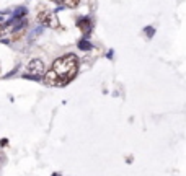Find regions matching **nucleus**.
<instances>
[{"label": "nucleus", "mask_w": 186, "mask_h": 176, "mask_svg": "<svg viewBox=\"0 0 186 176\" xmlns=\"http://www.w3.org/2000/svg\"><path fill=\"white\" fill-rule=\"evenodd\" d=\"M78 70V59L75 54H65L54 60L49 72H46L44 82L47 87H65L75 78Z\"/></svg>", "instance_id": "f257e3e1"}, {"label": "nucleus", "mask_w": 186, "mask_h": 176, "mask_svg": "<svg viewBox=\"0 0 186 176\" xmlns=\"http://www.w3.org/2000/svg\"><path fill=\"white\" fill-rule=\"evenodd\" d=\"M46 75V65L41 59H33L28 64V70L23 75V78H29V80H41V75Z\"/></svg>", "instance_id": "f03ea898"}, {"label": "nucleus", "mask_w": 186, "mask_h": 176, "mask_svg": "<svg viewBox=\"0 0 186 176\" xmlns=\"http://www.w3.org/2000/svg\"><path fill=\"white\" fill-rule=\"evenodd\" d=\"M38 21L41 23V26H49V28H57L59 26L56 16H52L51 11H41L38 15Z\"/></svg>", "instance_id": "7ed1b4c3"}, {"label": "nucleus", "mask_w": 186, "mask_h": 176, "mask_svg": "<svg viewBox=\"0 0 186 176\" xmlns=\"http://www.w3.org/2000/svg\"><path fill=\"white\" fill-rule=\"evenodd\" d=\"M77 26L83 31V39H85V41H88V36H90L91 28H93V21H91L88 16L78 18V20H77Z\"/></svg>", "instance_id": "20e7f679"}, {"label": "nucleus", "mask_w": 186, "mask_h": 176, "mask_svg": "<svg viewBox=\"0 0 186 176\" xmlns=\"http://www.w3.org/2000/svg\"><path fill=\"white\" fill-rule=\"evenodd\" d=\"M28 13V8H25V7H18L17 10L13 11V16H11V20L13 21H18V20H23V16Z\"/></svg>", "instance_id": "39448f33"}, {"label": "nucleus", "mask_w": 186, "mask_h": 176, "mask_svg": "<svg viewBox=\"0 0 186 176\" xmlns=\"http://www.w3.org/2000/svg\"><path fill=\"white\" fill-rule=\"evenodd\" d=\"M91 47H93V44H91L90 41H85V39H80V41H78V49L80 51H90Z\"/></svg>", "instance_id": "423d86ee"}, {"label": "nucleus", "mask_w": 186, "mask_h": 176, "mask_svg": "<svg viewBox=\"0 0 186 176\" xmlns=\"http://www.w3.org/2000/svg\"><path fill=\"white\" fill-rule=\"evenodd\" d=\"M26 25H28V21H26L25 20V18H23V20H18L17 21V23H15V25H13V28H11V31H20V29L21 28H23V26H26Z\"/></svg>", "instance_id": "0eeeda50"}, {"label": "nucleus", "mask_w": 186, "mask_h": 176, "mask_svg": "<svg viewBox=\"0 0 186 176\" xmlns=\"http://www.w3.org/2000/svg\"><path fill=\"white\" fill-rule=\"evenodd\" d=\"M144 33L147 34V38H152V36L155 34V28H152V26H145V28H144Z\"/></svg>", "instance_id": "6e6552de"}, {"label": "nucleus", "mask_w": 186, "mask_h": 176, "mask_svg": "<svg viewBox=\"0 0 186 176\" xmlns=\"http://www.w3.org/2000/svg\"><path fill=\"white\" fill-rule=\"evenodd\" d=\"M41 31H42V26H38V28H36L34 31L31 33V36H29V39H34V38H36V36H38V34H39V33H41Z\"/></svg>", "instance_id": "1a4fd4ad"}, {"label": "nucleus", "mask_w": 186, "mask_h": 176, "mask_svg": "<svg viewBox=\"0 0 186 176\" xmlns=\"http://www.w3.org/2000/svg\"><path fill=\"white\" fill-rule=\"evenodd\" d=\"M67 7H70V8H75V7H78V2H67Z\"/></svg>", "instance_id": "9d476101"}, {"label": "nucleus", "mask_w": 186, "mask_h": 176, "mask_svg": "<svg viewBox=\"0 0 186 176\" xmlns=\"http://www.w3.org/2000/svg\"><path fill=\"white\" fill-rule=\"evenodd\" d=\"M7 16H8V11H4V13H0V21L7 20Z\"/></svg>", "instance_id": "9b49d317"}, {"label": "nucleus", "mask_w": 186, "mask_h": 176, "mask_svg": "<svg viewBox=\"0 0 186 176\" xmlns=\"http://www.w3.org/2000/svg\"><path fill=\"white\" fill-rule=\"evenodd\" d=\"M4 29H5V25H0V36L4 34Z\"/></svg>", "instance_id": "f8f14e48"}, {"label": "nucleus", "mask_w": 186, "mask_h": 176, "mask_svg": "<svg viewBox=\"0 0 186 176\" xmlns=\"http://www.w3.org/2000/svg\"><path fill=\"white\" fill-rule=\"evenodd\" d=\"M7 144H8V140H7V139H4V140H2V147H5Z\"/></svg>", "instance_id": "ddd939ff"}, {"label": "nucleus", "mask_w": 186, "mask_h": 176, "mask_svg": "<svg viewBox=\"0 0 186 176\" xmlns=\"http://www.w3.org/2000/svg\"><path fill=\"white\" fill-rule=\"evenodd\" d=\"M52 176H60V175H59V173H52Z\"/></svg>", "instance_id": "4468645a"}]
</instances>
